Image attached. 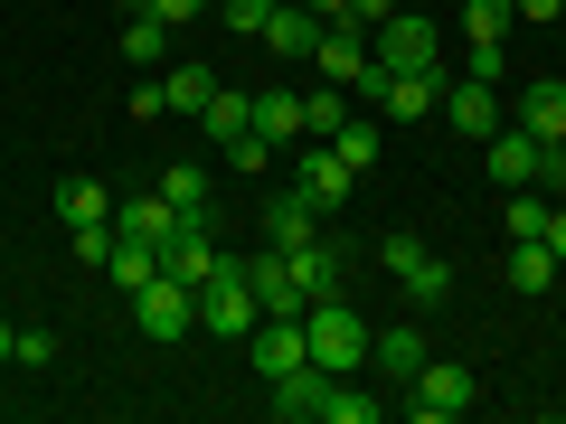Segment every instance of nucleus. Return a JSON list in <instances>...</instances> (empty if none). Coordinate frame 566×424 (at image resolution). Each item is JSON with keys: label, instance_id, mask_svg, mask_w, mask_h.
Segmentation results:
<instances>
[{"label": "nucleus", "instance_id": "1", "mask_svg": "<svg viewBox=\"0 0 566 424\" xmlns=\"http://www.w3.org/2000/svg\"><path fill=\"white\" fill-rule=\"evenodd\" d=\"M303 340H312V368H331V378H359L378 330H368L349 303H312V311H303Z\"/></svg>", "mask_w": 566, "mask_h": 424}, {"label": "nucleus", "instance_id": "2", "mask_svg": "<svg viewBox=\"0 0 566 424\" xmlns=\"http://www.w3.org/2000/svg\"><path fill=\"white\" fill-rule=\"evenodd\" d=\"M472 405H482V378L453 368V359H424L416 378H406V415L416 424H453V415H472Z\"/></svg>", "mask_w": 566, "mask_h": 424}, {"label": "nucleus", "instance_id": "3", "mask_svg": "<svg viewBox=\"0 0 566 424\" xmlns=\"http://www.w3.org/2000/svg\"><path fill=\"white\" fill-rule=\"evenodd\" d=\"M133 321H142V340H189V330H199V293L170 283V274H151L133 293Z\"/></svg>", "mask_w": 566, "mask_h": 424}, {"label": "nucleus", "instance_id": "4", "mask_svg": "<svg viewBox=\"0 0 566 424\" xmlns=\"http://www.w3.org/2000/svg\"><path fill=\"white\" fill-rule=\"evenodd\" d=\"M161 274L189 283V293H208L218 274H237V255H218V236H208V218H180V236L161 245Z\"/></svg>", "mask_w": 566, "mask_h": 424}, {"label": "nucleus", "instance_id": "5", "mask_svg": "<svg viewBox=\"0 0 566 424\" xmlns=\"http://www.w3.org/2000/svg\"><path fill=\"white\" fill-rule=\"evenodd\" d=\"M378 264L406 283V303H444V293H453V264L434 255L424 236H387V245H378Z\"/></svg>", "mask_w": 566, "mask_h": 424}, {"label": "nucleus", "instance_id": "6", "mask_svg": "<svg viewBox=\"0 0 566 424\" xmlns=\"http://www.w3.org/2000/svg\"><path fill=\"white\" fill-rule=\"evenodd\" d=\"M199 321H208V340H245V330L264 321L255 283H245V255H237V274H218V283L199 293Z\"/></svg>", "mask_w": 566, "mask_h": 424}, {"label": "nucleus", "instance_id": "7", "mask_svg": "<svg viewBox=\"0 0 566 424\" xmlns=\"http://www.w3.org/2000/svg\"><path fill=\"white\" fill-rule=\"evenodd\" d=\"M482 161H491V180H501V189H538L547 180V141L528 132V123H501V132L482 141Z\"/></svg>", "mask_w": 566, "mask_h": 424}, {"label": "nucleus", "instance_id": "8", "mask_svg": "<svg viewBox=\"0 0 566 424\" xmlns=\"http://www.w3.org/2000/svg\"><path fill=\"white\" fill-rule=\"evenodd\" d=\"M293 180H303L312 199H322V218H331V208H349V189H359V170H349L340 151H331V141H293Z\"/></svg>", "mask_w": 566, "mask_h": 424}, {"label": "nucleus", "instance_id": "9", "mask_svg": "<svg viewBox=\"0 0 566 424\" xmlns=\"http://www.w3.org/2000/svg\"><path fill=\"white\" fill-rule=\"evenodd\" d=\"M245 359H255V378L274 386L283 368H303V359H312V340H303V321H283V311H264V321L245 330Z\"/></svg>", "mask_w": 566, "mask_h": 424}, {"label": "nucleus", "instance_id": "10", "mask_svg": "<svg viewBox=\"0 0 566 424\" xmlns=\"http://www.w3.org/2000/svg\"><path fill=\"white\" fill-rule=\"evenodd\" d=\"M264 236H274L283 255H293V245H312V236H322V199H312L303 180H283L274 199H264Z\"/></svg>", "mask_w": 566, "mask_h": 424}, {"label": "nucleus", "instance_id": "11", "mask_svg": "<svg viewBox=\"0 0 566 424\" xmlns=\"http://www.w3.org/2000/svg\"><path fill=\"white\" fill-rule=\"evenodd\" d=\"M245 283H255V303L264 311H283V321H303V283H293V255H283V245H264V255H245Z\"/></svg>", "mask_w": 566, "mask_h": 424}, {"label": "nucleus", "instance_id": "12", "mask_svg": "<svg viewBox=\"0 0 566 424\" xmlns=\"http://www.w3.org/2000/svg\"><path fill=\"white\" fill-rule=\"evenodd\" d=\"M444 114H453V132H463V141H491V132H501V85H482V76H463V85H444Z\"/></svg>", "mask_w": 566, "mask_h": 424}, {"label": "nucleus", "instance_id": "13", "mask_svg": "<svg viewBox=\"0 0 566 424\" xmlns=\"http://www.w3.org/2000/svg\"><path fill=\"white\" fill-rule=\"evenodd\" d=\"M322 405H331V368H283V378H274V415L283 424H322Z\"/></svg>", "mask_w": 566, "mask_h": 424}, {"label": "nucleus", "instance_id": "14", "mask_svg": "<svg viewBox=\"0 0 566 424\" xmlns=\"http://www.w3.org/2000/svg\"><path fill=\"white\" fill-rule=\"evenodd\" d=\"M293 283H303V303H340V283H349V255L340 245H293Z\"/></svg>", "mask_w": 566, "mask_h": 424}, {"label": "nucleus", "instance_id": "15", "mask_svg": "<svg viewBox=\"0 0 566 424\" xmlns=\"http://www.w3.org/2000/svg\"><path fill=\"white\" fill-rule=\"evenodd\" d=\"M378 66H434V20H378V47H368Z\"/></svg>", "mask_w": 566, "mask_h": 424}, {"label": "nucleus", "instance_id": "16", "mask_svg": "<svg viewBox=\"0 0 566 424\" xmlns=\"http://www.w3.org/2000/svg\"><path fill=\"white\" fill-rule=\"evenodd\" d=\"M114 236H133V245H170V236H180V208H170L161 189H151V199H123V208H114Z\"/></svg>", "mask_w": 566, "mask_h": 424}, {"label": "nucleus", "instance_id": "17", "mask_svg": "<svg viewBox=\"0 0 566 424\" xmlns=\"http://www.w3.org/2000/svg\"><path fill=\"white\" fill-rule=\"evenodd\" d=\"M322 29H331V20H312L303 0H283L274 20H264V47H274V57L293 66V57H312V47H322Z\"/></svg>", "mask_w": 566, "mask_h": 424}, {"label": "nucleus", "instance_id": "18", "mask_svg": "<svg viewBox=\"0 0 566 424\" xmlns=\"http://www.w3.org/2000/svg\"><path fill=\"white\" fill-rule=\"evenodd\" d=\"M368 368L406 386V378H416V368H424V330H406V321H397V330H378V340H368Z\"/></svg>", "mask_w": 566, "mask_h": 424}, {"label": "nucleus", "instance_id": "19", "mask_svg": "<svg viewBox=\"0 0 566 424\" xmlns=\"http://www.w3.org/2000/svg\"><path fill=\"white\" fill-rule=\"evenodd\" d=\"M510 123H528L538 141H566V85H557V76H538V85L520 95V114H510Z\"/></svg>", "mask_w": 566, "mask_h": 424}, {"label": "nucleus", "instance_id": "20", "mask_svg": "<svg viewBox=\"0 0 566 424\" xmlns=\"http://www.w3.org/2000/svg\"><path fill=\"white\" fill-rule=\"evenodd\" d=\"M123 57L133 66H170V20L161 10H123Z\"/></svg>", "mask_w": 566, "mask_h": 424}, {"label": "nucleus", "instance_id": "21", "mask_svg": "<svg viewBox=\"0 0 566 424\" xmlns=\"http://www.w3.org/2000/svg\"><path fill=\"white\" fill-rule=\"evenodd\" d=\"M255 132L274 141V151H293V141H303V95H283V85L255 95Z\"/></svg>", "mask_w": 566, "mask_h": 424}, {"label": "nucleus", "instance_id": "22", "mask_svg": "<svg viewBox=\"0 0 566 424\" xmlns=\"http://www.w3.org/2000/svg\"><path fill=\"white\" fill-rule=\"evenodd\" d=\"M312 66H322L331 85H359V66H368V47H359V29H322V47H312Z\"/></svg>", "mask_w": 566, "mask_h": 424}, {"label": "nucleus", "instance_id": "23", "mask_svg": "<svg viewBox=\"0 0 566 424\" xmlns=\"http://www.w3.org/2000/svg\"><path fill=\"white\" fill-rule=\"evenodd\" d=\"M208 95H218L208 66H161V114H208Z\"/></svg>", "mask_w": 566, "mask_h": 424}, {"label": "nucleus", "instance_id": "24", "mask_svg": "<svg viewBox=\"0 0 566 424\" xmlns=\"http://www.w3.org/2000/svg\"><path fill=\"white\" fill-rule=\"evenodd\" d=\"M199 123H208V141H245V132H255V95H237V85H218Z\"/></svg>", "mask_w": 566, "mask_h": 424}, {"label": "nucleus", "instance_id": "25", "mask_svg": "<svg viewBox=\"0 0 566 424\" xmlns=\"http://www.w3.org/2000/svg\"><path fill=\"white\" fill-rule=\"evenodd\" d=\"M340 123H349V85H312V95H303V141H331V132H340Z\"/></svg>", "mask_w": 566, "mask_h": 424}, {"label": "nucleus", "instance_id": "26", "mask_svg": "<svg viewBox=\"0 0 566 424\" xmlns=\"http://www.w3.org/2000/svg\"><path fill=\"white\" fill-rule=\"evenodd\" d=\"M547 283H557V255L538 236H510V293H547Z\"/></svg>", "mask_w": 566, "mask_h": 424}, {"label": "nucleus", "instance_id": "27", "mask_svg": "<svg viewBox=\"0 0 566 424\" xmlns=\"http://www.w3.org/2000/svg\"><path fill=\"white\" fill-rule=\"evenodd\" d=\"M57 218H66V236H76V226H114V199H104L95 180H66L57 189Z\"/></svg>", "mask_w": 566, "mask_h": 424}, {"label": "nucleus", "instance_id": "28", "mask_svg": "<svg viewBox=\"0 0 566 424\" xmlns=\"http://www.w3.org/2000/svg\"><path fill=\"white\" fill-rule=\"evenodd\" d=\"M104 274H114L123 293H142V283L161 274V245H133V236H114V255H104Z\"/></svg>", "mask_w": 566, "mask_h": 424}, {"label": "nucleus", "instance_id": "29", "mask_svg": "<svg viewBox=\"0 0 566 424\" xmlns=\"http://www.w3.org/2000/svg\"><path fill=\"white\" fill-rule=\"evenodd\" d=\"M161 199L180 208V218H208V170H199V161H170V170H161Z\"/></svg>", "mask_w": 566, "mask_h": 424}, {"label": "nucleus", "instance_id": "30", "mask_svg": "<svg viewBox=\"0 0 566 424\" xmlns=\"http://www.w3.org/2000/svg\"><path fill=\"white\" fill-rule=\"evenodd\" d=\"M331 151H340L349 170H378V123H368V114H349L340 132H331Z\"/></svg>", "mask_w": 566, "mask_h": 424}, {"label": "nucleus", "instance_id": "31", "mask_svg": "<svg viewBox=\"0 0 566 424\" xmlns=\"http://www.w3.org/2000/svg\"><path fill=\"white\" fill-rule=\"evenodd\" d=\"M322 424H378V396H359V378H331V405Z\"/></svg>", "mask_w": 566, "mask_h": 424}, {"label": "nucleus", "instance_id": "32", "mask_svg": "<svg viewBox=\"0 0 566 424\" xmlns=\"http://www.w3.org/2000/svg\"><path fill=\"white\" fill-rule=\"evenodd\" d=\"M463 39H510V0H463Z\"/></svg>", "mask_w": 566, "mask_h": 424}, {"label": "nucleus", "instance_id": "33", "mask_svg": "<svg viewBox=\"0 0 566 424\" xmlns=\"http://www.w3.org/2000/svg\"><path fill=\"white\" fill-rule=\"evenodd\" d=\"M274 10H283V0H227L218 20L237 29V39H264V20H274Z\"/></svg>", "mask_w": 566, "mask_h": 424}, {"label": "nucleus", "instance_id": "34", "mask_svg": "<svg viewBox=\"0 0 566 424\" xmlns=\"http://www.w3.org/2000/svg\"><path fill=\"white\" fill-rule=\"evenodd\" d=\"M463 76L501 85V76H510V39H472V66H463Z\"/></svg>", "mask_w": 566, "mask_h": 424}, {"label": "nucleus", "instance_id": "35", "mask_svg": "<svg viewBox=\"0 0 566 424\" xmlns=\"http://www.w3.org/2000/svg\"><path fill=\"white\" fill-rule=\"evenodd\" d=\"M66 255H85V264H104V255H114V226H76V236H66Z\"/></svg>", "mask_w": 566, "mask_h": 424}, {"label": "nucleus", "instance_id": "36", "mask_svg": "<svg viewBox=\"0 0 566 424\" xmlns=\"http://www.w3.org/2000/svg\"><path fill=\"white\" fill-rule=\"evenodd\" d=\"M227 161H237V170H264V161H274V141L245 132V141H227Z\"/></svg>", "mask_w": 566, "mask_h": 424}, {"label": "nucleus", "instance_id": "37", "mask_svg": "<svg viewBox=\"0 0 566 424\" xmlns=\"http://www.w3.org/2000/svg\"><path fill=\"white\" fill-rule=\"evenodd\" d=\"M57 359V330H20V368H48Z\"/></svg>", "mask_w": 566, "mask_h": 424}, {"label": "nucleus", "instance_id": "38", "mask_svg": "<svg viewBox=\"0 0 566 424\" xmlns=\"http://www.w3.org/2000/svg\"><path fill=\"white\" fill-rule=\"evenodd\" d=\"M359 20H368V29H378V20H397V0H349V20H340V29H359Z\"/></svg>", "mask_w": 566, "mask_h": 424}, {"label": "nucleus", "instance_id": "39", "mask_svg": "<svg viewBox=\"0 0 566 424\" xmlns=\"http://www.w3.org/2000/svg\"><path fill=\"white\" fill-rule=\"evenodd\" d=\"M547 255H557V264H566V199H557V208H547Z\"/></svg>", "mask_w": 566, "mask_h": 424}, {"label": "nucleus", "instance_id": "40", "mask_svg": "<svg viewBox=\"0 0 566 424\" xmlns=\"http://www.w3.org/2000/svg\"><path fill=\"white\" fill-rule=\"evenodd\" d=\"M520 20H566V0H510Z\"/></svg>", "mask_w": 566, "mask_h": 424}, {"label": "nucleus", "instance_id": "41", "mask_svg": "<svg viewBox=\"0 0 566 424\" xmlns=\"http://www.w3.org/2000/svg\"><path fill=\"white\" fill-rule=\"evenodd\" d=\"M151 10H161V20H170V29H180V20H199L208 0H151Z\"/></svg>", "mask_w": 566, "mask_h": 424}, {"label": "nucleus", "instance_id": "42", "mask_svg": "<svg viewBox=\"0 0 566 424\" xmlns=\"http://www.w3.org/2000/svg\"><path fill=\"white\" fill-rule=\"evenodd\" d=\"M303 10H312V20H331V29L349 20V0H303Z\"/></svg>", "mask_w": 566, "mask_h": 424}, {"label": "nucleus", "instance_id": "43", "mask_svg": "<svg viewBox=\"0 0 566 424\" xmlns=\"http://www.w3.org/2000/svg\"><path fill=\"white\" fill-rule=\"evenodd\" d=\"M0 368H20V330L10 321H0Z\"/></svg>", "mask_w": 566, "mask_h": 424}, {"label": "nucleus", "instance_id": "44", "mask_svg": "<svg viewBox=\"0 0 566 424\" xmlns=\"http://www.w3.org/2000/svg\"><path fill=\"white\" fill-rule=\"evenodd\" d=\"M114 10H151V0H114Z\"/></svg>", "mask_w": 566, "mask_h": 424}, {"label": "nucleus", "instance_id": "45", "mask_svg": "<svg viewBox=\"0 0 566 424\" xmlns=\"http://www.w3.org/2000/svg\"><path fill=\"white\" fill-rule=\"evenodd\" d=\"M208 10H227V0H208Z\"/></svg>", "mask_w": 566, "mask_h": 424}]
</instances>
